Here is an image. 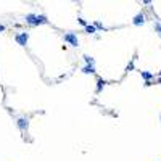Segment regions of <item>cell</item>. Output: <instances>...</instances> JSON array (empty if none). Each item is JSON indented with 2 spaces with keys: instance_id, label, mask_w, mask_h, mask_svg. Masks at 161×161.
<instances>
[{
  "instance_id": "cell-11",
  "label": "cell",
  "mask_w": 161,
  "mask_h": 161,
  "mask_svg": "<svg viewBox=\"0 0 161 161\" xmlns=\"http://www.w3.org/2000/svg\"><path fill=\"white\" fill-rule=\"evenodd\" d=\"M84 29H85V32H87V34H95V32H97V29H95L94 24H87Z\"/></svg>"
},
{
  "instance_id": "cell-2",
  "label": "cell",
  "mask_w": 161,
  "mask_h": 161,
  "mask_svg": "<svg viewBox=\"0 0 161 161\" xmlns=\"http://www.w3.org/2000/svg\"><path fill=\"white\" fill-rule=\"evenodd\" d=\"M15 40L18 42V45H21V47H26L27 40H29V32H20V34H16Z\"/></svg>"
},
{
  "instance_id": "cell-1",
  "label": "cell",
  "mask_w": 161,
  "mask_h": 161,
  "mask_svg": "<svg viewBox=\"0 0 161 161\" xmlns=\"http://www.w3.org/2000/svg\"><path fill=\"white\" fill-rule=\"evenodd\" d=\"M63 39H65V42L73 45V47H79V39L74 32H66L65 36H63Z\"/></svg>"
},
{
  "instance_id": "cell-6",
  "label": "cell",
  "mask_w": 161,
  "mask_h": 161,
  "mask_svg": "<svg viewBox=\"0 0 161 161\" xmlns=\"http://www.w3.org/2000/svg\"><path fill=\"white\" fill-rule=\"evenodd\" d=\"M140 76L145 79V82H152V79L155 77L153 73H148V71H140Z\"/></svg>"
},
{
  "instance_id": "cell-4",
  "label": "cell",
  "mask_w": 161,
  "mask_h": 161,
  "mask_svg": "<svg viewBox=\"0 0 161 161\" xmlns=\"http://www.w3.org/2000/svg\"><path fill=\"white\" fill-rule=\"evenodd\" d=\"M48 18L45 15H36V20H34V24L32 26H39V24H47Z\"/></svg>"
},
{
  "instance_id": "cell-16",
  "label": "cell",
  "mask_w": 161,
  "mask_h": 161,
  "mask_svg": "<svg viewBox=\"0 0 161 161\" xmlns=\"http://www.w3.org/2000/svg\"><path fill=\"white\" fill-rule=\"evenodd\" d=\"M2 31H5V26H3V24H0V32H2Z\"/></svg>"
},
{
  "instance_id": "cell-10",
  "label": "cell",
  "mask_w": 161,
  "mask_h": 161,
  "mask_svg": "<svg viewBox=\"0 0 161 161\" xmlns=\"http://www.w3.org/2000/svg\"><path fill=\"white\" fill-rule=\"evenodd\" d=\"M82 58H84V61H85V65H92V66H95V60L92 58V56H89V55H84Z\"/></svg>"
},
{
  "instance_id": "cell-18",
  "label": "cell",
  "mask_w": 161,
  "mask_h": 161,
  "mask_svg": "<svg viewBox=\"0 0 161 161\" xmlns=\"http://www.w3.org/2000/svg\"><path fill=\"white\" fill-rule=\"evenodd\" d=\"M158 74H159V77H161V70H159V73H158Z\"/></svg>"
},
{
  "instance_id": "cell-3",
  "label": "cell",
  "mask_w": 161,
  "mask_h": 161,
  "mask_svg": "<svg viewBox=\"0 0 161 161\" xmlns=\"http://www.w3.org/2000/svg\"><path fill=\"white\" fill-rule=\"evenodd\" d=\"M16 124H18V129L21 132H24V131H27V127H29V119L27 118H20Z\"/></svg>"
},
{
  "instance_id": "cell-17",
  "label": "cell",
  "mask_w": 161,
  "mask_h": 161,
  "mask_svg": "<svg viewBox=\"0 0 161 161\" xmlns=\"http://www.w3.org/2000/svg\"><path fill=\"white\" fill-rule=\"evenodd\" d=\"M158 84H161V77H159V79H158Z\"/></svg>"
},
{
  "instance_id": "cell-19",
  "label": "cell",
  "mask_w": 161,
  "mask_h": 161,
  "mask_svg": "<svg viewBox=\"0 0 161 161\" xmlns=\"http://www.w3.org/2000/svg\"><path fill=\"white\" fill-rule=\"evenodd\" d=\"M159 121H161V116H159Z\"/></svg>"
},
{
  "instance_id": "cell-13",
  "label": "cell",
  "mask_w": 161,
  "mask_h": 161,
  "mask_svg": "<svg viewBox=\"0 0 161 161\" xmlns=\"http://www.w3.org/2000/svg\"><path fill=\"white\" fill-rule=\"evenodd\" d=\"M132 70H134V60H132V61L129 63V65H127V68H126V71H127V73H129V71H132Z\"/></svg>"
},
{
  "instance_id": "cell-7",
  "label": "cell",
  "mask_w": 161,
  "mask_h": 161,
  "mask_svg": "<svg viewBox=\"0 0 161 161\" xmlns=\"http://www.w3.org/2000/svg\"><path fill=\"white\" fill-rule=\"evenodd\" d=\"M80 71H82L84 74H94V73H95V66H92V65H85Z\"/></svg>"
},
{
  "instance_id": "cell-12",
  "label": "cell",
  "mask_w": 161,
  "mask_h": 161,
  "mask_svg": "<svg viewBox=\"0 0 161 161\" xmlns=\"http://www.w3.org/2000/svg\"><path fill=\"white\" fill-rule=\"evenodd\" d=\"M94 26H95V29H102V31H106V29H108V27H105L100 21H95V23H94Z\"/></svg>"
},
{
  "instance_id": "cell-8",
  "label": "cell",
  "mask_w": 161,
  "mask_h": 161,
  "mask_svg": "<svg viewBox=\"0 0 161 161\" xmlns=\"http://www.w3.org/2000/svg\"><path fill=\"white\" fill-rule=\"evenodd\" d=\"M105 85H106V80H103V79L100 77L98 80H97V94H100V92L103 90V87H105Z\"/></svg>"
},
{
  "instance_id": "cell-5",
  "label": "cell",
  "mask_w": 161,
  "mask_h": 161,
  "mask_svg": "<svg viewBox=\"0 0 161 161\" xmlns=\"http://www.w3.org/2000/svg\"><path fill=\"white\" fill-rule=\"evenodd\" d=\"M132 23H134V26H142L143 23H145V15H143V13H137L134 16V20H132Z\"/></svg>"
},
{
  "instance_id": "cell-15",
  "label": "cell",
  "mask_w": 161,
  "mask_h": 161,
  "mask_svg": "<svg viewBox=\"0 0 161 161\" xmlns=\"http://www.w3.org/2000/svg\"><path fill=\"white\" fill-rule=\"evenodd\" d=\"M155 29H156V32L161 36V24H159V23H156V24H155Z\"/></svg>"
},
{
  "instance_id": "cell-9",
  "label": "cell",
  "mask_w": 161,
  "mask_h": 161,
  "mask_svg": "<svg viewBox=\"0 0 161 161\" xmlns=\"http://www.w3.org/2000/svg\"><path fill=\"white\" fill-rule=\"evenodd\" d=\"M26 23H27V24H34V20H36V15H34V13H29V15H26Z\"/></svg>"
},
{
  "instance_id": "cell-14",
  "label": "cell",
  "mask_w": 161,
  "mask_h": 161,
  "mask_svg": "<svg viewBox=\"0 0 161 161\" xmlns=\"http://www.w3.org/2000/svg\"><path fill=\"white\" fill-rule=\"evenodd\" d=\"M77 23H79V24H82L84 27L87 26V21H85V20H82V18H77Z\"/></svg>"
}]
</instances>
